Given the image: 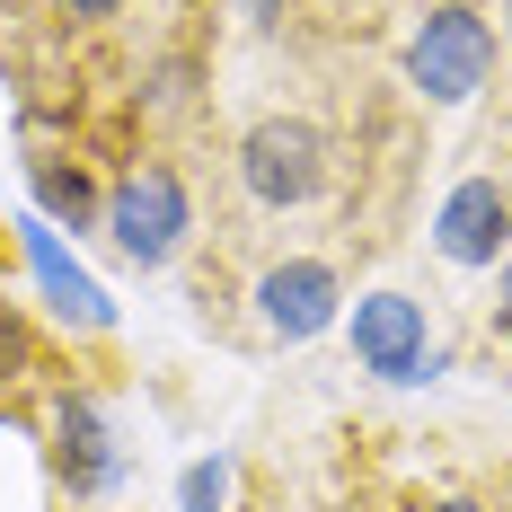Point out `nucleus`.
<instances>
[{
    "mask_svg": "<svg viewBox=\"0 0 512 512\" xmlns=\"http://www.w3.org/2000/svg\"><path fill=\"white\" fill-rule=\"evenodd\" d=\"M230 177H239V204L248 212L283 221V212H309L327 186H336V142H327L318 115L274 106V115H256L248 133L230 142Z\"/></svg>",
    "mask_w": 512,
    "mask_h": 512,
    "instance_id": "1",
    "label": "nucleus"
},
{
    "mask_svg": "<svg viewBox=\"0 0 512 512\" xmlns=\"http://www.w3.org/2000/svg\"><path fill=\"white\" fill-rule=\"evenodd\" d=\"M398 71H407V89L433 106V115L477 106L495 89V18H486L477 0H433L407 27V45H398Z\"/></svg>",
    "mask_w": 512,
    "mask_h": 512,
    "instance_id": "2",
    "label": "nucleus"
},
{
    "mask_svg": "<svg viewBox=\"0 0 512 512\" xmlns=\"http://www.w3.org/2000/svg\"><path fill=\"white\" fill-rule=\"evenodd\" d=\"M98 230L106 248L124 256V265H177L186 239H195V186H186V168L177 159H133V168H115L106 177V204H98Z\"/></svg>",
    "mask_w": 512,
    "mask_h": 512,
    "instance_id": "3",
    "label": "nucleus"
},
{
    "mask_svg": "<svg viewBox=\"0 0 512 512\" xmlns=\"http://www.w3.org/2000/svg\"><path fill=\"white\" fill-rule=\"evenodd\" d=\"M345 336H354V362L380 389H433V380L451 371V345H442L433 309L415 301V292H398V283L362 292L354 318H345Z\"/></svg>",
    "mask_w": 512,
    "mask_h": 512,
    "instance_id": "4",
    "label": "nucleus"
},
{
    "mask_svg": "<svg viewBox=\"0 0 512 512\" xmlns=\"http://www.w3.org/2000/svg\"><path fill=\"white\" fill-rule=\"evenodd\" d=\"M345 318V274L327 256H265L248 283V327L256 345H318Z\"/></svg>",
    "mask_w": 512,
    "mask_h": 512,
    "instance_id": "5",
    "label": "nucleus"
},
{
    "mask_svg": "<svg viewBox=\"0 0 512 512\" xmlns=\"http://www.w3.org/2000/svg\"><path fill=\"white\" fill-rule=\"evenodd\" d=\"M424 239H433V256H442L451 274H495L512 256V186L495 168L451 177L442 204H433V221H424Z\"/></svg>",
    "mask_w": 512,
    "mask_h": 512,
    "instance_id": "6",
    "label": "nucleus"
},
{
    "mask_svg": "<svg viewBox=\"0 0 512 512\" xmlns=\"http://www.w3.org/2000/svg\"><path fill=\"white\" fill-rule=\"evenodd\" d=\"M115 468H124V451H115L106 407L98 398H62L53 407V477L71 486V504H98L106 486H115Z\"/></svg>",
    "mask_w": 512,
    "mask_h": 512,
    "instance_id": "7",
    "label": "nucleus"
},
{
    "mask_svg": "<svg viewBox=\"0 0 512 512\" xmlns=\"http://www.w3.org/2000/svg\"><path fill=\"white\" fill-rule=\"evenodd\" d=\"M27 186H36V204L53 212V221H71V230H98V204H106V186L80 168V159H62V151H36L27 159Z\"/></svg>",
    "mask_w": 512,
    "mask_h": 512,
    "instance_id": "8",
    "label": "nucleus"
},
{
    "mask_svg": "<svg viewBox=\"0 0 512 512\" xmlns=\"http://www.w3.org/2000/svg\"><path fill=\"white\" fill-rule=\"evenodd\" d=\"M36 274H45L53 309H62L71 327H89V336H98V327H106V301H98V283H89V274H71V265L53 256V239H36Z\"/></svg>",
    "mask_w": 512,
    "mask_h": 512,
    "instance_id": "9",
    "label": "nucleus"
},
{
    "mask_svg": "<svg viewBox=\"0 0 512 512\" xmlns=\"http://www.w3.org/2000/svg\"><path fill=\"white\" fill-rule=\"evenodd\" d=\"M18 380H36V327H27V309L0 292V389H18Z\"/></svg>",
    "mask_w": 512,
    "mask_h": 512,
    "instance_id": "10",
    "label": "nucleus"
},
{
    "mask_svg": "<svg viewBox=\"0 0 512 512\" xmlns=\"http://www.w3.org/2000/svg\"><path fill=\"white\" fill-rule=\"evenodd\" d=\"M45 9L62 18V27H115V18H124L133 0H45Z\"/></svg>",
    "mask_w": 512,
    "mask_h": 512,
    "instance_id": "11",
    "label": "nucleus"
},
{
    "mask_svg": "<svg viewBox=\"0 0 512 512\" xmlns=\"http://www.w3.org/2000/svg\"><path fill=\"white\" fill-rule=\"evenodd\" d=\"M486 327H495V345H512V256L495 265V292H486Z\"/></svg>",
    "mask_w": 512,
    "mask_h": 512,
    "instance_id": "12",
    "label": "nucleus"
},
{
    "mask_svg": "<svg viewBox=\"0 0 512 512\" xmlns=\"http://www.w3.org/2000/svg\"><path fill=\"white\" fill-rule=\"evenodd\" d=\"M221 495H230V468H221V460H212V468H195V477H186V504H195V512H212V504H221Z\"/></svg>",
    "mask_w": 512,
    "mask_h": 512,
    "instance_id": "13",
    "label": "nucleus"
},
{
    "mask_svg": "<svg viewBox=\"0 0 512 512\" xmlns=\"http://www.w3.org/2000/svg\"><path fill=\"white\" fill-rule=\"evenodd\" d=\"M424 512H495V504H486V495H433Z\"/></svg>",
    "mask_w": 512,
    "mask_h": 512,
    "instance_id": "14",
    "label": "nucleus"
},
{
    "mask_svg": "<svg viewBox=\"0 0 512 512\" xmlns=\"http://www.w3.org/2000/svg\"><path fill=\"white\" fill-rule=\"evenodd\" d=\"M486 504H495V512H512V468L495 477V495H486Z\"/></svg>",
    "mask_w": 512,
    "mask_h": 512,
    "instance_id": "15",
    "label": "nucleus"
},
{
    "mask_svg": "<svg viewBox=\"0 0 512 512\" xmlns=\"http://www.w3.org/2000/svg\"><path fill=\"white\" fill-rule=\"evenodd\" d=\"M504 27H512V0H504Z\"/></svg>",
    "mask_w": 512,
    "mask_h": 512,
    "instance_id": "16",
    "label": "nucleus"
}]
</instances>
